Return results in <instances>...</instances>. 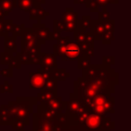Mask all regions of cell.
I'll return each mask as SVG.
<instances>
[{
	"label": "cell",
	"instance_id": "cell-20",
	"mask_svg": "<svg viewBox=\"0 0 131 131\" xmlns=\"http://www.w3.org/2000/svg\"><path fill=\"white\" fill-rule=\"evenodd\" d=\"M62 31H65L63 23H62L61 21L54 20V21H53V32H52L54 40H57L58 38H61L60 33H61Z\"/></svg>",
	"mask_w": 131,
	"mask_h": 131
},
{
	"label": "cell",
	"instance_id": "cell-25",
	"mask_svg": "<svg viewBox=\"0 0 131 131\" xmlns=\"http://www.w3.org/2000/svg\"><path fill=\"white\" fill-rule=\"evenodd\" d=\"M98 21H108L110 19V13L107 11V8H102V10L98 12Z\"/></svg>",
	"mask_w": 131,
	"mask_h": 131
},
{
	"label": "cell",
	"instance_id": "cell-23",
	"mask_svg": "<svg viewBox=\"0 0 131 131\" xmlns=\"http://www.w3.org/2000/svg\"><path fill=\"white\" fill-rule=\"evenodd\" d=\"M25 24L23 23V24H13V27H12V31H11V34L12 36L14 37H21L22 34H23V30L25 29Z\"/></svg>",
	"mask_w": 131,
	"mask_h": 131
},
{
	"label": "cell",
	"instance_id": "cell-31",
	"mask_svg": "<svg viewBox=\"0 0 131 131\" xmlns=\"http://www.w3.org/2000/svg\"><path fill=\"white\" fill-rule=\"evenodd\" d=\"M48 0H32V4L34 7H41V5L45 4Z\"/></svg>",
	"mask_w": 131,
	"mask_h": 131
},
{
	"label": "cell",
	"instance_id": "cell-28",
	"mask_svg": "<svg viewBox=\"0 0 131 131\" xmlns=\"http://www.w3.org/2000/svg\"><path fill=\"white\" fill-rule=\"evenodd\" d=\"M102 61H103V65L105 66L110 67L111 65L115 64V57L114 56H103Z\"/></svg>",
	"mask_w": 131,
	"mask_h": 131
},
{
	"label": "cell",
	"instance_id": "cell-7",
	"mask_svg": "<svg viewBox=\"0 0 131 131\" xmlns=\"http://www.w3.org/2000/svg\"><path fill=\"white\" fill-rule=\"evenodd\" d=\"M74 40L78 45L94 46V38L90 32H85L81 29H76L74 32Z\"/></svg>",
	"mask_w": 131,
	"mask_h": 131
},
{
	"label": "cell",
	"instance_id": "cell-33",
	"mask_svg": "<svg viewBox=\"0 0 131 131\" xmlns=\"http://www.w3.org/2000/svg\"><path fill=\"white\" fill-rule=\"evenodd\" d=\"M86 0H74V3L76 4V5H79V4H84Z\"/></svg>",
	"mask_w": 131,
	"mask_h": 131
},
{
	"label": "cell",
	"instance_id": "cell-15",
	"mask_svg": "<svg viewBox=\"0 0 131 131\" xmlns=\"http://www.w3.org/2000/svg\"><path fill=\"white\" fill-rule=\"evenodd\" d=\"M4 38H5V39H4V49H5V52L11 53V54L17 53V43H16L17 38L12 36V35L5 36Z\"/></svg>",
	"mask_w": 131,
	"mask_h": 131
},
{
	"label": "cell",
	"instance_id": "cell-16",
	"mask_svg": "<svg viewBox=\"0 0 131 131\" xmlns=\"http://www.w3.org/2000/svg\"><path fill=\"white\" fill-rule=\"evenodd\" d=\"M29 13V19L30 20H37V21H41L46 17L49 16V12L45 11L42 7H32L28 11Z\"/></svg>",
	"mask_w": 131,
	"mask_h": 131
},
{
	"label": "cell",
	"instance_id": "cell-22",
	"mask_svg": "<svg viewBox=\"0 0 131 131\" xmlns=\"http://www.w3.org/2000/svg\"><path fill=\"white\" fill-rule=\"evenodd\" d=\"M77 61H78V68L82 70V71H85L92 65L90 57L87 56V55H83Z\"/></svg>",
	"mask_w": 131,
	"mask_h": 131
},
{
	"label": "cell",
	"instance_id": "cell-35",
	"mask_svg": "<svg viewBox=\"0 0 131 131\" xmlns=\"http://www.w3.org/2000/svg\"><path fill=\"white\" fill-rule=\"evenodd\" d=\"M1 10H2V9H1V8H0V11H1Z\"/></svg>",
	"mask_w": 131,
	"mask_h": 131
},
{
	"label": "cell",
	"instance_id": "cell-13",
	"mask_svg": "<svg viewBox=\"0 0 131 131\" xmlns=\"http://www.w3.org/2000/svg\"><path fill=\"white\" fill-rule=\"evenodd\" d=\"M67 112L72 116L78 117L80 114L84 112V109L82 103L80 102V100H77V99H74L73 100L71 98V100L67 104Z\"/></svg>",
	"mask_w": 131,
	"mask_h": 131
},
{
	"label": "cell",
	"instance_id": "cell-4",
	"mask_svg": "<svg viewBox=\"0 0 131 131\" xmlns=\"http://www.w3.org/2000/svg\"><path fill=\"white\" fill-rule=\"evenodd\" d=\"M79 122L82 125H84L87 128L91 129H104L102 125H107L110 122V119L102 118L98 114L91 113V112H83L78 116Z\"/></svg>",
	"mask_w": 131,
	"mask_h": 131
},
{
	"label": "cell",
	"instance_id": "cell-3",
	"mask_svg": "<svg viewBox=\"0 0 131 131\" xmlns=\"http://www.w3.org/2000/svg\"><path fill=\"white\" fill-rule=\"evenodd\" d=\"M113 101V97H111L110 99H107L106 95H97L91 99L84 100V103L86 104L85 108H89L90 112L100 115V114H103L110 111H111V112H114Z\"/></svg>",
	"mask_w": 131,
	"mask_h": 131
},
{
	"label": "cell",
	"instance_id": "cell-24",
	"mask_svg": "<svg viewBox=\"0 0 131 131\" xmlns=\"http://www.w3.org/2000/svg\"><path fill=\"white\" fill-rule=\"evenodd\" d=\"M13 24H14V23L12 20H5L3 27V37L9 36V34L12 31Z\"/></svg>",
	"mask_w": 131,
	"mask_h": 131
},
{
	"label": "cell",
	"instance_id": "cell-2",
	"mask_svg": "<svg viewBox=\"0 0 131 131\" xmlns=\"http://www.w3.org/2000/svg\"><path fill=\"white\" fill-rule=\"evenodd\" d=\"M57 44L53 46V53L56 56H60L63 61H77L83 56L79 45L71 40L69 36L59 38L56 40Z\"/></svg>",
	"mask_w": 131,
	"mask_h": 131
},
{
	"label": "cell",
	"instance_id": "cell-5",
	"mask_svg": "<svg viewBox=\"0 0 131 131\" xmlns=\"http://www.w3.org/2000/svg\"><path fill=\"white\" fill-rule=\"evenodd\" d=\"M32 30L35 39L40 45L45 44L47 40H54L52 33L50 32V29L48 27H46L45 24H42L40 21H38V23H34L32 25Z\"/></svg>",
	"mask_w": 131,
	"mask_h": 131
},
{
	"label": "cell",
	"instance_id": "cell-30",
	"mask_svg": "<svg viewBox=\"0 0 131 131\" xmlns=\"http://www.w3.org/2000/svg\"><path fill=\"white\" fill-rule=\"evenodd\" d=\"M0 74L5 77H12L13 76V68L9 66L6 69H3L0 71Z\"/></svg>",
	"mask_w": 131,
	"mask_h": 131
},
{
	"label": "cell",
	"instance_id": "cell-21",
	"mask_svg": "<svg viewBox=\"0 0 131 131\" xmlns=\"http://www.w3.org/2000/svg\"><path fill=\"white\" fill-rule=\"evenodd\" d=\"M17 7L21 11L28 12L32 7H33L32 0H16Z\"/></svg>",
	"mask_w": 131,
	"mask_h": 131
},
{
	"label": "cell",
	"instance_id": "cell-14",
	"mask_svg": "<svg viewBox=\"0 0 131 131\" xmlns=\"http://www.w3.org/2000/svg\"><path fill=\"white\" fill-rule=\"evenodd\" d=\"M13 122L14 117L8 105L0 107V125H12Z\"/></svg>",
	"mask_w": 131,
	"mask_h": 131
},
{
	"label": "cell",
	"instance_id": "cell-9",
	"mask_svg": "<svg viewBox=\"0 0 131 131\" xmlns=\"http://www.w3.org/2000/svg\"><path fill=\"white\" fill-rule=\"evenodd\" d=\"M40 64L41 69L49 71L51 69H56L57 67V56L54 53H40Z\"/></svg>",
	"mask_w": 131,
	"mask_h": 131
},
{
	"label": "cell",
	"instance_id": "cell-27",
	"mask_svg": "<svg viewBox=\"0 0 131 131\" xmlns=\"http://www.w3.org/2000/svg\"><path fill=\"white\" fill-rule=\"evenodd\" d=\"M84 4L86 8H89L91 12H99V7L94 0H86Z\"/></svg>",
	"mask_w": 131,
	"mask_h": 131
},
{
	"label": "cell",
	"instance_id": "cell-34",
	"mask_svg": "<svg viewBox=\"0 0 131 131\" xmlns=\"http://www.w3.org/2000/svg\"><path fill=\"white\" fill-rule=\"evenodd\" d=\"M109 4H112V5H118L119 0H108Z\"/></svg>",
	"mask_w": 131,
	"mask_h": 131
},
{
	"label": "cell",
	"instance_id": "cell-10",
	"mask_svg": "<svg viewBox=\"0 0 131 131\" xmlns=\"http://www.w3.org/2000/svg\"><path fill=\"white\" fill-rule=\"evenodd\" d=\"M90 33L93 35L94 40H102L105 35V29L101 21L98 20H92L90 26Z\"/></svg>",
	"mask_w": 131,
	"mask_h": 131
},
{
	"label": "cell",
	"instance_id": "cell-32",
	"mask_svg": "<svg viewBox=\"0 0 131 131\" xmlns=\"http://www.w3.org/2000/svg\"><path fill=\"white\" fill-rule=\"evenodd\" d=\"M5 20H0V37H3V27Z\"/></svg>",
	"mask_w": 131,
	"mask_h": 131
},
{
	"label": "cell",
	"instance_id": "cell-12",
	"mask_svg": "<svg viewBox=\"0 0 131 131\" xmlns=\"http://www.w3.org/2000/svg\"><path fill=\"white\" fill-rule=\"evenodd\" d=\"M64 103L62 102L61 98L55 96L53 98L49 99V101H47L46 103L43 104V107L45 109H49V111L56 112V113H60L62 111V109L64 108Z\"/></svg>",
	"mask_w": 131,
	"mask_h": 131
},
{
	"label": "cell",
	"instance_id": "cell-29",
	"mask_svg": "<svg viewBox=\"0 0 131 131\" xmlns=\"http://www.w3.org/2000/svg\"><path fill=\"white\" fill-rule=\"evenodd\" d=\"M5 92H7V93L8 92L12 93L13 92V86L9 84L7 81H5L4 84L1 86V93H5Z\"/></svg>",
	"mask_w": 131,
	"mask_h": 131
},
{
	"label": "cell",
	"instance_id": "cell-8",
	"mask_svg": "<svg viewBox=\"0 0 131 131\" xmlns=\"http://www.w3.org/2000/svg\"><path fill=\"white\" fill-rule=\"evenodd\" d=\"M0 63L2 65H6L10 66L12 68H17L20 69L21 68V63H20V58H19V53H16V55L14 56L13 54L3 52L0 53Z\"/></svg>",
	"mask_w": 131,
	"mask_h": 131
},
{
	"label": "cell",
	"instance_id": "cell-26",
	"mask_svg": "<svg viewBox=\"0 0 131 131\" xmlns=\"http://www.w3.org/2000/svg\"><path fill=\"white\" fill-rule=\"evenodd\" d=\"M114 32H105V35L102 38V44L103 45H110L114 40Z\"/></svg>",
	"mask_w": 131,
	"mask_h": 131
},
{
	"label": "cell",
	"instance_id": "cell-1",
	"mask_svg": "<svg viewBox=\"0 0 131 131\" xmlns=\"http://www.w3.org/2000/svg\"><path fill=\"white\" fill-rule=\"evenodd\" d=\"M30 98H17L16 102H10L9 108L14 117L13 128L17 131H24L25 126L28 125V115L32 112V102Z\"/></svg>",
	"mask_w": 131,
	"mask_h": 131
},
{
	"label": "cell",
	"instance_id": "cell-17",
	"mask_svg": "<svg viewBox=\"0 0 131 131\" xmlns=\"http://www.w3.org/2000/svg\"><path fill=\"white\" fill-rule=\"evenodd\" d=\"M49 73L50 75V77L52 79H54L55 80H65L66 79V77L69 76L67 72L66 71L65 69H51V70H49Z\"/></svg>",
	"mask_w": 131,
	"mask_h": 131
},
{
	"label": "cell",
	"instance_id": "cell-18",
	"mask_svg": "<svg viewBox=\"0 0 131 131\" xmlns=\"http://www.w3.org/2000/svg\"><path fill=\"white\" fill-rule=\"evenodd\" d=\"M16 7H17L16 0H0V8L5 14H9V13H11Z\"/></svg>",
	"mask_w": 131,
	"mask_h": 131
},
{
	"label": "cell",
	"instance_id": "cell-11",
	"mask_svg": "<svg viewBox=\"0 0 131 131\" xmlns=\"http://www.w3.org/2000/svg\"><path fill=\"white\" fill-rule=\"evenodd\" d=\"M61 21L66 24H77L78 13L73 7H66L65 12L62 14Z\"/></svg>",
	"mask_w": 131,
	"mask_h": 131
},
{
	"label": "cell",
	"instance_id": "cell-6",
	"mask_svg": "<svg viewBox=\"0 0 131 131\" xmlns=\"http://www.w3.org/2000/svg\"><path fill=\"white\" fill-rule=\"evenodd\" d=\"M50 77L49 71L45 70L38 69L37 72H31L29 74V79H30V88H42L45 84L46 80Z\"/></svg>",
	"mask_w": 131,
	"mask_h": 131
},
{
	"label": "cell",
	"instance_id": "cell-19",
	"mask_svg": "<svg viewBox=\"0 0 131 131\" xmlns=\"http://www.w3.org/2000/svg\"><path fill=\"white\" fill-rule=\"evenodd\" d=\"M91 21L92 20L89 15H84L82 19L78 20L77 21V29L88 32V29H90V26H91Z\"/></svg>",
	"mask_w": 131,
	"mask_h": 131
}]
</instances>
